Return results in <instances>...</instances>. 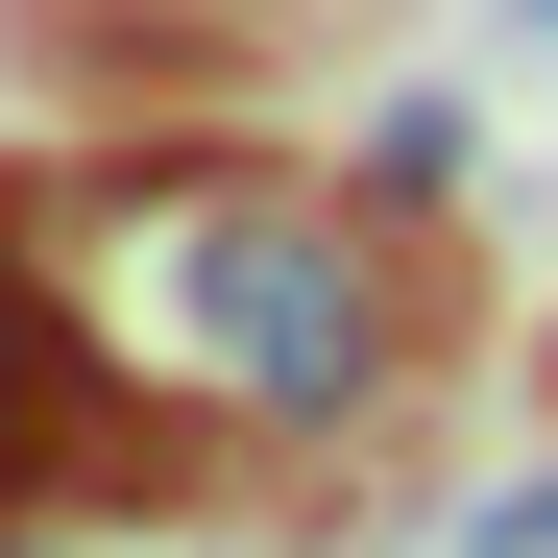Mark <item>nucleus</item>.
<instances>
[{
  "label": "nucleus",
  "instance_id": "f257e3e1",
  "mask_svg": "<svg viewBox=\"0 0 558 558\" xmlns=\"http://www.w3.org/2000/svg\"><path fill=\"white\" fill-rule=\"evenodd\" d=\"M49 243H122L98 267V340L146 364L170 413H243V437H364L437 364V219H389L364 170H267V146H98L25 195Z\"/></svg>",
  "mask_w": 558,
  "mask_h": 558
},
{
  "label": "nucleus",
  "instance_id": "f03ea898",
  "mask_svg": "<svg viewBox=\"0 0 558 558\" xmlns=\"http://www.w3.org/2000/svg\"><path fill=\"white\" fill-rule=\"evenodd\" d=\"M73 486H170V389L98 340V292L49 267V219L0 195V510H73Z\"/></svg>",
  "mask_w": 558,
  "mask_h": 558
},
{
  "label": "nucleus",
  "instance_id": "7ed1b4c3",
  "mask_svg": "<svg viewBox=\"0 0 558 558\" xmlns=\"http://www.w3.org/2000/svg\"><path fill=\"white\" fill-rule=\"evenodd\" d=\"M364 195H389V219H461V98H364Z\"/></svg>",
  "mask_w": 558,
  "mask_h": 558
},
{
  "label": "nucleus",
  "instance_id": "20e7f679",
  "mask_svg": "<svg viewBox=\"0 0 558 558\" xmlns=\"http://www.w3.org/2000/svg\"><path fill=\"white\" fill-rule=\"evenodd\" d=\"M486 558H558V486H510V510H486Z\"/></svg>",
  "mask_w": 558,
  "mask_h": 558
},
{
  "label": "nucleus",
  "instance_id": "39448f33",
  "mask_svg": "<svg viewBox=\"0 0 558 558\" xmlns=\"http://www.w3.org/2000/svg\"><path fill=\"white\" fill-rule=\"evenodd\" d=\"M0 558H49V510H0Z\"/></svg>",
  "mask_w": 558,
  "mask_h": 558
},
{
  "label": "nucleus",
  "instance_id": "423d86ee",
  "mask_svg": "<svg viewBox=\"0 0 558 558\" xmlns=\"http://www.w3.org/2000/svg\"><path fill=\"white\" fill-rule=\"evenodd\" d=\"M510 25H534V49H558V0H510Z\"/></svg>",
  "mask_w": 558,
  "mask_h": 558
}]
</instances>
